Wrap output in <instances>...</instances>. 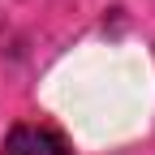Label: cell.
<instances>
[{"instance_id":"cell-1","label":"cell","mask_w":155,"mask_h":155,"mask_svg":"<svg viewBox=\"0 0 155 155\" xmlns=\"http://www.w3.org/2000/svg\"><path fill=\"white\" fill-rule=\"evenodd\" d=\"M5 155H69V147L48 125H17L5 138Z\"/></svg>"}]
</instances>
